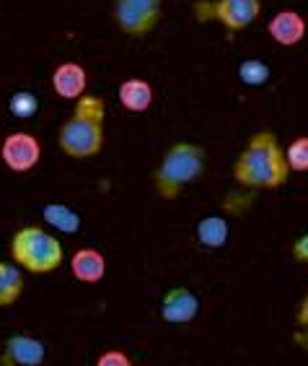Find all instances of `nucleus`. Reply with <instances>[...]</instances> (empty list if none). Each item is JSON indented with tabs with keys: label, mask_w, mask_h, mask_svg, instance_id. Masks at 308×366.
Returning <instances> with one entry per match:
<instances>
[{
	"label": "nucleus",
	"mask_w": 308,
	"mask_h": 366,
	"mask_svg": "<svg viewBox=\"0 0 308 366\" xmlns=\"http://www.w3.org/2000/svg\"><path fill=\"white\" fill-rule=\"evenodd\" d=\"M233 177L238 184L254 187V190H274V187L287 184L290 167L272 130H260L249 138V143L233 164Z\"/></svg>",
	"instance_id": "nucleus-1"
},
{
	"label": "nucleus",
	"mask_w": 308,
	"mask_h": 366,
	"mask_svg": "<svg viewBox=\"0 0 308 366\" xmlns=\"http://www.w3.org/2000/svg\"><path fill=\"white\" fill-rule=\"evenodd\" d=\"M104 99L81 97L76 99L73 117L60 127V148L73 159L96 156L104 146Z\"/></svg>",
	"instance_id": "nucleus-2"
},
{
	"label": "nucleus",
	"mask_w": 308,
	"mask_h": 366,
	"mask_svg": "<svg viewBox=\"0 0 308 366\" xmlns=\"http://www.w3.org/2000/svg\"><path fill=\"white\" fill-rule=\"evenodd\" d=\"M205 169V148L197 143H174L163 154L158 169L153 172V184L163 200H174L179 192L192 184Z\"/></svg>",
	"instance_id": "nucleus-3"
},
{
	"label": "nucleus",
	"mask_w": 308,
	"mask_h": 366,
	"mask_svg": "<svg viewBox=\"0 0 308 366\" xmlns=\"http://www.w3.org/2000/svg\"><path fill=\"white\" fill-rule=\"evenodd\" d=\"M11 254L31 273H52L63 262V244L39 226H26L11 242Z\"/></svg>",
	"instance_id": "nucleus-4"
},
{
	"label": "nucleus",
	"mask_w": 308,
	"mask_h": 366,
	"mask_svg": "<svg viewBox=\"0 0 308 366\" xmlns=\"http://www.w3.org/2000/svg\"><path fill=\"white\" fill-rule=\"evenodd\" d=\"M262 14V0H200L195 16L200 21H220L231 31L252 26Z\"/></svg>",
	"instance_id": "nucleus-5"
},
{
	"label": "nucleus",
	"mask_w": 308,
	"mask_h": 366,
	"mask_svg": "<svg viewBox=\"0 0 308 366\" xmlns=\"http://www.w3.org/2000/svg\"><path fill=\"white\" fill-rule=\"evenodd\" d=\"M161 0H114V21L127 36L143 39L161 21Z\"/></svg>",
	"instance_id": "nucleus-6"
},
{
	"label": "nucleus",
	"mask_w": 308,
	"mask_h": 366,
	"mask_svg": "<svg viewBox=\"0 0 308 366\" xmlns=\"http://www.w3.org/2000/svg\"><path fill=\"white\" fill-rule=\"evenodd\" d=\"M3 162H6L8 169L14 172H29L34 169L36 164H39V156H42V146L36 141L34 135L29 133H14L8 135L6 141H3Z\"/></svg>",
	"instance_id": "nucleus-7"
},
{
	"label": "nucleus",
	"mask_w": 308,
	"mask_h": 366,
	"mask_svg": "<svg viewBox=\"0 0 308 366\" xmlns=\"http://www.w3.org/2000/svg\"><path fill=\"white\" fill-rule=\"evenodd\" d=\"M267 31L272 36V42H277L280 47H295L306 36V19L293 8H285V11H280V14H274L270 19Z\"/></svg>",
	"instance_id": "nucleus-8"
},
{
	"label": "nucleus",
	"mask_w": 308,
	"mask_h": 366,
	"mask_svg": "<svg viewBox=\"0 0 308 366\" xmlns=\"http://www.w3.org/2000/svg\"><path fill=\"white\" fill-rule=\"evenodd\" d=\"M197 312H200V299L197 294H192L190 289H171L166 296H163V304H161V315L166 322H174V325H184V322H192L197 317Z\"/></svg>",
	"instance_id": "nucleus-9"
},
{
	"label": "nucleus",
	"mask_w": 308,
	"mask_h": 366,
	"mask_svg": "<svg viewBox=\"0 0 308 366\" xmlns=\"http://www.w3.org/2000/svg\"><path fill=\"white\" fill-rule=\"evenodd\" d=\"M86 86H88V76L78 63H63L57 65L55 73H52V89H55L57 97L63 99H81L86 94Z\"/></svg>",
	"instance_id": "nucleus-10"
},
{
	"label": "nucleus",
	"mask_w": 308,
	"mask_h": 366,
	"mask_svg": "<svg viewBox=\"0 0 308 366\" xmlns=\"http://www.w3.org/2000/svg\"><path fill=\"white\" fill-rule=\"evenodd\" d=\"M44 343L31 335H14L6 343V361L19 366H39L44 361Z\"/></svg>",
	"instance_id": "nucleus-11"
},
{
	"label": "nucleus",
	"mask_w": 308,
	"mask_h": 366,
	"mask_svg": "<svg viewBox=\"0 0 308 366\" xmlns=\"http://www.w3.org/2000/svg\"><path fill=\"white\" fill-rule=\"evenodd\" d=\"M119 104L125 107L127 112H148L153 104V86L143 81V78H127L119 86Z\"/></svg>",
	"instance_id": "nucleus-12"
},
{
	"label": "nucleus",
	"mask_w": 308,
	"mask_h": 366,
	"mask_svg": "<svg viewBox=\"0 0 308 366\" xmlns=\"http://www.w3.org/2000/svg\"><path fill=\"white\" fill-rule=\"evenodd\" d=\"M71 268H73V275H76L78 281L98 283L106 273V260H104V254L98 252V249L86 247V249H78V252L73 254Z\"/></svg>",
	"instance_id": "nucleus-13"
},
{
	"label": "nucleus",
	"mask_w": 308,
	"mask_h": 366,
	"mask_svg": "<svg viewBox=\"0 0 308 366\" xmlns=\"http://www.w3.org/2000/svg\"><path fill=\"white\" fill-rule=\"evenodd\" d=\"M231 237V229H228V221L223 216H205L200 224H197V242L207 249H220L225 247Z\"/></svg>",
	"instance_id": "nucleus-14"
},
{
	"label": "nucleus",
	"mask_w": 308,
	"mask_h": 366,
	"mask_svg": "<svg viewBox=\"0 0 308 366\" xmlns=\"http://www.w3.org/2000/svg\"><path fill=\"white\" fill-rule=\"evenodd\" d=\"M42 216H44V221L52 226V229H57V232H63V234H76L78 229H81V216H78L73 208H68V205H63V203L44 205Z\"/></svg>",
	"instance_id": "nucleus-15"
},
{
	"label": "nucleus",
	"mask_w": 308,
	"mask_h": 366,
	"mask_svg": "<svg viewBox=\"0 0 308 366\" xmlns=\"http://www.w3.org/2000/svg\"><path fill=\"white\" fill-rule=\"evenodd\" d=\"M24 291V275L16 265L0 262V307L14 304Z\"/></svg>",
	"instance_id": "nucleus-16"
},
{
	"label": "nucleus",
	"mask_w": 308,
	"mask_h": 366,
	"mask_svg": "<svg viewBox=\"0 0 308 366\" xmlns=\"http://www.w3.org/2000/svg\"><path fill=\"white\" fill-rule=\"evenodd\" d=\"M270 76H272L270 65L265 60H260V57H249V60H244V63L238 65V81L244 86H252V89L265 86L270 81Z\"/></svg>",
	"instance_id": "nucleus-17"
},
{
	"label": "nucleus",
	"mask_w": 308,
	"mask_h": 366,
	"mask_svg": "<svg viewBox=\"0 0 308 366\" xmlns=\"http://www.w3.org/2000/svg\"><path fill=\"white\" fill-rule=\"evenodd\" d=\"M285 162L290 167V172H308V135L295 138L285 148Z\"/></svg>",
	"instance_id": "nucleus-18"
},
{
	"label": "nucleus",
	"mask_w": 308,
	"mask_h": 366,
	"mask_svg": "<svg viewBox=\"0 0 308 366\" xmlns=\"http://www.w3.org/2000/svg\"><path fill=\"white\" fill-rule=\"evenodd\" d=\"M8 109H11V114L26 120V117H34L36 114V109H39V99H36L31 92H16L14 97H11V102H8Z\"/></svg>",
	"instance_id": "nucleus-19"
},
{
	"label": "nucleus",
	"mask_w": 308,
	"mask_h": 366,
	"mask_svg": "<svg viewBox=\"0 0 308 366\" xmlns=\"http://www.w3.org/2000/svg\"><path fill=\"white\" fill-rule=\"evenodd\" d=\"M96 366H133L130 359H127V353L122 351H106L101 359L96 361Z\"/></svg>",
	"instance_id": "nucleus-20"
},
{
	"label": "nucleus",
	"mask_w": 308,
	"mask_h": 366,
	"mask_svg": "<svg viewBox=\"0 0 308 366\" xmlns=\"http://www.w3.org/2000/svg\"><path fill=\"white\" fill-rule=\"evenodd\" d=\"M293 257L298 262H308V234H303L301 239L293 244Z\"/></svg>",
	"instance_id": "nucleus-21"
},
{
	"label": "nucleus",
	"mask_w": 308,
	"mask_h": 366,
	"mask_svg": "<svg viewBox=\"0 0 308 366\" xmlns=\"http://www.w3.org/2000/svg\"><path fill=\"white\" fill-rule=\"evenodd\" d=\"M298 322H301L303 327H308V291H306V296H303L301 310H298Z\"/></svg>",
	"instance_id": "nucleus-22"
}]
</instances>
